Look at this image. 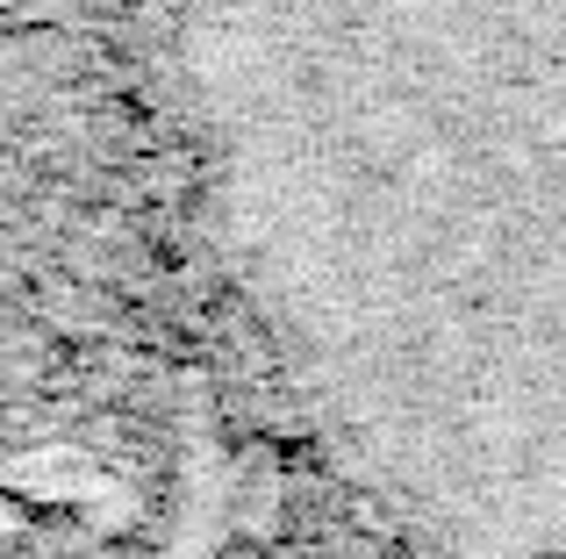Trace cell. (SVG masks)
Returning a JSON list of instances; mask_svg holds the SVG:
<instances>
[{"label":"cell","mask_w":566,"mask_h":559,"mask_svg":"<svg viewBox=\"0 0 566 559\" xmlns=\"http://www.w3.org/2000/svg\"><path fill=\"white\" fill-rule=\"evenodd\" d=\"M172 180L352 495L566 559V0H144Z\"/></svg>","instance_id":"obj_1"}]
</instances>
